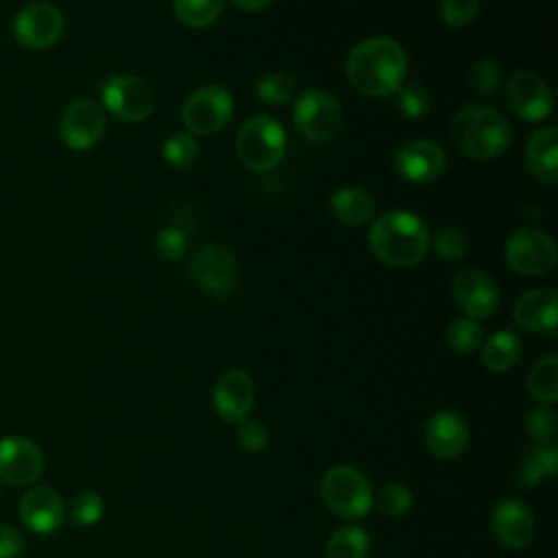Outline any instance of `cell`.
<instances>
[{"label":"cell","instance_id":"cell-27","mask_svg":"<svg viewBox=\"0 0 558 558\" xmlns=\"http://www.w3.org/2000/svg\"><path fill=\"white\" fill-rule=\"evenodd\" d=\"M527 390L541 405H551L558 399V357H541L527 375Z\"/></svg>","mask_w":558,"mask_h":558},{"label":"cell","instance_id":"cell-4","mask_svg":"<svg viewBox=\"0 0 558 558\" xmlns=\"http://www.w3.org/2000/svg\"><path fill=\"white\" fill-rule=\"evenodd\" d=\"M320 499L340 519H362L373 510V488L368 477L349 464L331 466L320 480Z\"/></svg>","mask_w":558,"mask_h":558},{"label":"cell","instance_id":"cell-6","mask_svg":"<svg viewBox=\"0 0 558 558\" xmlns=\"http://www.w3.org/2000/svg\"><path fill=\"white\" fill-rule=\"evenodd\" d=\"M296 131L312 142H329L342 129V107L323 89H305L292 109Z\"/></svg>","mask_w":558,"mask_h":558},{"label":"cell","instance_id":"cell-12","mask_svg":"<svg viewBox=\"0 0 558 558\" xmlns=\"http://www.w3.org/2000/svg\"><path fill=\"white\" fill-rule=\"evenodd\" d=\"M61 140L72 150H89L100 144L107 133V116L94 100L81 98L70 102L59 120Z\"/></svg>","mask_w":558,"mask_h":558},{"label":"cell","instance_id":"cell-38","mask_svg":"<svg viewBox=\"0 0 558 558\" xmlns=\"http://www.w3.org/2000/svg\"><path fill=\"white\" fill-rule=\"evenodd\" d=\"M480 11V0H440V15L447 26L464 28Z\"/></svg>","mask_w":558,"mask_h":558},{"label":"cell","instance_id":"cell-34","mask_svg":"<svg viewBox=\"0 0 558 558\" xmlns=\"http://www.w3.org/2000/svg\"><path fill=\"white\" fill-rule=\"evenodd\" d=\"M105 514V501L98 493L94 490H83L78 493L72 504H70V517L76 525L81 527H92L96 525Z\"/></svg>","mask_w":558,"mask_h":558},{"label":"cell","instance_id":"cell-16","mask_svg":"<svg viewBox=\"0 0 558 558\" xmlns=\"http://www.w3.org/2000/svg\"><path fill=\"white\" fill-rule=\"evenodd\" d=\"M211 403L225 423H242L248 418L255 403V384L251 375L242 368L225 371L214 386Z\"/></svg>","mask_w":558,"mask_h":558},{"label":"cell","instance_id":"cell-7","mask_svg":"<svg viewBox=\"0 0 558 558\" xmlns=\"http://www.w3.org/2000/svg\"><path fill=\"white\" fill-rule=\"evenodd\" d=\"M233 113V98L220 85H201L185 98L181 107V120L190 135L218 133Z\"/></svg>","mask_w":558,"mask_h":558},{"label":"cell","instance_id":"cell-17","mask_svg":"<svg viewBox=\"0 0 558 558\" xmlns=\"http://www.w3.org/2000/svg\"><path fill=\"white\" fill-rule=\"evenodd\" d=\"M490 527L495 538L508 549H525L536 536L534 514L521 499L506 497L495 504L490 512Z\"/></svg>","mask_w":558,"mask_h":558},{"label":"cell","instance_id":"cell-14","mask_svg":"<svg viewBox=\"0 0 558 558\" xmlns=\"http://www.w3.org/2000/svg\"><path fill=\"white\" fill-rule=\"evenodd\" d=\"M451 296L460 305V310L473 320H482L495 314L501 299L497 283L477 268L460 270L453 277Z\"/></svg>","mask_w":558,"mask_h":558},{"label":"cell","instance_id":"cell-40","mask_svg":"<svg viewBox=\"0 0 558 558\" xmlns=\"http://www.w3.org/2000/svg\"><path fill=\"white\" fill-rule=\"evenodd\" d=\"M185 246H187L185 233L177 227H166L155 235V251L161 259H168V262L179 259L185 253Z\"/></svg>","mask_w":558,"mask_h":558},{"label":"cell","instance_id":"cell-23","mask_svg":"<svg viewBox=\"0 0 558 558\" xmlns=\"http://www.w3.org/2000/svg\"><path fill=\"white\" fill-rule=\"evenodd\" d=\"M556 469H558V447L551 440L532 442L514 469V480L521 488H532L538 482L554 477Z\"/></svg>","mask_w":558,"mask_h":558},{"label":"cell","instance_id":"cell-18","mask_svg":"<svg viewBox=\"0 0 558 558\" xmlns=\"http://www.w3.org/2000/svg\"><path fill=\"white\" fill-rule=\"evenodd\" d=\"M425 445L440 460H456L469 445V423L451 408L434 412L425 425Z\"/></svg>","mask_w":558,"mask_h":558},{"label":"cell","instance_id":"cell-13","mask_svg":"<svg viewBox=\"0 0 558 558\" xmlns=\"http://www.w3.org/2000/svg\"><path fill=\"white\" fill-rule=\"evenodd\" d=\"M506 98L510 109L525 122L545 120L554 109V96L547 83L530 70H517L508 78Z\"/></svg>","mask_w":558,"mask_h":558},{"label":"cell","instance_id":"cell-35","mask_svg":"<svg viewBox=\"0 0 558 558\" xmlns=\"http://www.w3.org/2000/svg\"><path fill=\"white\" fill-rule=\"evenodd\" d=\"M434 248H436L438 257H442L447 262H458V259L466 257V253H469V238L462 229L445 227V229L436 231Z\"/></svg>","mask_w":558,"mask_h":558},{"label":"cell","instance_id":"cell-42","mask_svg":"<svg viewBox=\"0 0 558 558\" xmlns=\"http://www.w3.org/2000/svg\"><path fill=\"white\" fill-rule=\"evenodd\" d=\"M242 11H264L272 0H231Z\"/></svg>","mask_w":558,"mask_h":558},{"label":"cell","instance_id":"cell-5","mask_svg":"<svg viewBox=\"0 0 558 558\" xmlns=\"http://www.w3.org/2000/svg\"><path fill=\"white\" fill-rule=\"evenodd\" d=\"M235 153L244 168L253 172L272 170L286 155V131L270 116L248 118L235 137Z\"/></svg>","mask_w":558,"mask_h":558},{"label":"cell","instance_id":"cell-33","mask_svg":"<svg viewBox=\"0 0 558 558\" xmlns=\"http://www.w3.org/2000/svg\"><path fill=\"white\" fill-rule=\"evenodd\" d=\"M469 85L475 94L490 98L497 94L501 85V72L499 65L493 59H477L469 68Z\"/></svg>","mask_w":558,"mask_h":558},{"label":"cell","instance_id":"cell-30","mask_svg":"<svg viewBox=\"0 0 558 558\" xmlns=\"http://www.w3.org/2000/svg\"><path fill=\"white\" fill-rule=\"evenodd\" d=\"M255 94L262 102H266L270 107H279L296 94V81L288 72H281V70L268 72L257 81Z\"/></svg>","mask_w":558,"mask_h":558},{"label":"cell","instance_id":"cell-9","mask_svg":"<svg viewBox=\"0 0 558 558\" xmlns=\"http://www.w3.org/2000/svg\"><path fill=\"white\" fill-rule=\"evenodd\" d=\"M190 275L207 294L225 296L240 283V262L229 248L205 244L192 255Z\"/></svg>","mask_w":558,"mask_h":558},{"label":"cell","instance_id":"cell-41","mask_svg":"<svg viewBox=\"0 0 558 558\" xmlns=\"http://www.w3.org/2000/svg\"><path fill=\"white\" fill-rule=\"evenodd\" d=\"M24 551V536L11 527L0 523V558H20Z\"/></svg>","mask_w":558,"mask_h":558},{"label":"cell","instance_id":"cell-36","mask_svg":"<svg viewBox=\"0 0 558 558\" xmlns=\"http://www.w3.org/2000/svg\"><path fill=\"white\" fill-rule=\"evenodd\" d=\"M397 107L408 118H423L432 109V98L423 85H403L397 89Z\"/></svg>","mask_w":558,"mask_h":558},{"label":"cell","instance_id":"cell-22","mask_svg":"<svg viewBox=\"0 0 558 558\" xmlns=\"http://www.w3.org/2000/svg\"><path fill=\"white\" fill-rule=\"evenodd\" d=\"M525 163L530 172L547 185L558 179V131L556 126L538 129L530 135L525 146Z\"/></svg>","mask_w":558,"mask_h":558},{"label":"cell","instance_id":"cell-15","mask_svg":"<svg viewBox=\"0 0 558 558\" xmlns=\"http://www.w3.org/2000/svg\"><path fill=\"white\" fill-rule=\"evenodd\" d=\"M44 473V453L26 436H7L0 440V482L28 486Z\"/></svg>","mask_w":558,"mask_h":558},{"label":"cell","instance_id":"cell-29","mask_svg":"<svg viewBox=\"0 0 558 558\" xmlns=\"http://www.w3.org/2000/svg\"><path fill=\"white\" fill-rule=\"evenodd\" d=\"M482 342H484V329L477 320L469 316L456 318L447 329V344L458 355H469L477 351Z\"/></svg>","mask_w":558,"mask_h":558},{"label":"cell","instance_id":"cell-21","mask_svg":"<svg viewBox=\"0 0 558 558\" xmlns=\"http://www.w3.org/2000/svg\"><path fill=\"white\" fill-rule=\"evenodd\" d=\"M514 323L530 333H549L558 325V294L551 288L523 292L512 310Z\"/></svg>","mask_w":558,"mask_h":558},{"label":"cell","instance_id":"cell-8","mask_svg":"<svg viewBox=\"0 0 558 558\" xmlns=\"http://www.w3.org/2000/svg\"><path fill=\"white\" fill-rule=\"evenodd\" d=\"M102 105L122 122H142L155 111V92L133 74H116L102 85Z\"/></svg>","mask_w":558,"mask_h":558},{"label":"cell","instance_id":"cell-1","mask_svg":"<svg viewBox=\"0 0 558 558\" xmlns=\"http://www.w3.org/2000/svg\"><path fill=\"white\" fill-rule=\"evenodd\" d=\"M344 72L360 94L379 98L401 87L408 72V57L395 39L368 37L353 46Z\"/></svg>","mask_w":558,"mask_h":558},{"label":"cell","instance_id":"cell-11","mask_svg":"<svg viewBox=\"0 0 558 558\" xmlns=\"http://www.w3.org/2000/svg\"><path fill=\"white\" fill-rule=\"evenodd\" d=\"M63 13L50 2H31L22 7L13 20V37L31 50H46L63 35Z\"/></svg>","mask_w":558,"mask_h":558},{"label":"cell","instance_id":"cell-20","mask_svg":"<svg viewBox=\"0 0 558 558\" xmlns=\"http://www.w3.org/2000/svg\"><path fill=\"white\" fill-rule=\"evenodd\" d=\"M22 523L35 534H52L65 521V504L50 486H33L20 497L17 506Z\"/></svg>","mask_w":558,"mask_h":558},{"label":"cell","instance_id":"cell-25","mask_svg":"<svg viewBox=\"0 0 558 558\" xmlns=\"http://www.w3.org/2000/svg\"><path fill=\"white\" fill-rule=\"evenodd\" d=\"M482 362L493 373L510 371L521 357V338L514 331L499 329L482 342Z\"/></svg>","mask_w":558,"mask_h":558},{"label":"cell","instance_id":"cell-32","mask_svg":"<svg viewBox=\"0 0 558 558\" xmlns=\"http://www.w3.org/2000/svg\"><path fill=\"white\" fill-rule=\"evenodd\" d=\"M163 159L179 170H185L198 159V144L190 133H174L163 144Z\"/></svg>","mask_w":558,"mask_h":558},{"label":"cell","instance_id":"cell-24","mask_svg":"<svg viewBox=\"0 0 558 558\" xmlns=\"http://www.w3.org/2000/svg\"><path fill=\"white\" fill-rule=\"evenodd\" d=\"M329 209L340 222L357 227L373 218L375 203H373L371 194H366L360 187H342L331 194Z\"/></svg>","mask_w":558,"mask_h":558},{"label":"cell","instance_id":"cell-39","mask_svg":"<svg viewBox=\"0 0 558 558\" xmlns=\"http://www.w3.org/2000/svg\"><path fill=\"white\" fill-rule=\"evenodd\" d=\"M525 429L532 442H549L556 434V414L547 405H538L530 412L525 421Z\"/></svg>","mask_w":558,"mask_h":558},{"label":"cell","instance_id":"cell-3","mask_svg":"<svg viewBox=\"0 0 558 558\" xmlns=\"http://www.w3.org/2000/svg\"><path fill=\"white\" fill-rule=\"evenodd\" d=\"M451 140L473 159H495L510 144V124L499 111L473 102L451 118Z\"/></svg>","mask_w":558,"mask_h":558},{"label":"cell","instance_id":"cell-10","mask_svg":"<svg viewBox=\"0 0 558 558\" xmlns=\"http://www.w3.org/2000/svg\"><path fill=\"white\" fill-rule=\"evenodd\" d=\"M556 259V242L541 229H519L506 242V262L519 275L541 277L554 268Z\"/></svg>","mask_w":558,"mask_h":558},{"label":"cell","instance_id":"cell-19","mask_svg":"<svg viewBox=\"0 0 558 558\" xmlns=\"http://www.w3.org/2000/svg\"><path fill=\"white\" fill-rule=\"evenodd\" d=\"M397 172L410 183H432L447 168V155L429 140H410L395 155Z\"/></svg>","mask_w":558,"mask_h":558},{"label":"cell","instance_id":"cell-31","mask_svg":"<svg viewBox=\"0 0 558 558\" xmlns=\"http://www.w3.org/2000/svg\"><path fill=\"white\" fill-rule=\"evenodd\" d=\"M412 504H414V493H412V488H410L408 484H403V482H390V484H386V486L377 493V497H375V501H373V506H377V510H379L381 514L390 517V519H399V517L408 514V512L412 510Z\"/></svg>","mask_w":558,"mask_h":558},{"label":"cell","instance_id":"cell-26","mask_svg":"<svg viewBox=\"0 0 558 558\" xmlns=\"http://www.w3.org/2000/svg\"><path fill=\"white\" fill-rule=\"evenodd\" d=\"M371 536L360 525H342L327 538V558H368Z\"/></svg>","mask_w":558,"mask_h":558},{"label":"cell","instance_id":"cell-2","mask_svg":"<svg viewBox=\"0 0 558 558\" xmlns=\"http://www.w3.org/2000/svg\"><path fill=\"white\" fill-rule=\"evenodd\" d=\"M368 244L379 262L395 268H410L427 255L429 233L416 214L390 209L371 225Z\"/></svg>","mask_w":558,"mask_h":558},{"label":"cell","instance_id":"cell-28","mask_svg":"<svg viewBox=\"0 0 558 558\" xmlns=\"http://www.w3.org/2000/svg\"><path fill=\"white\" fill-rule=\"evenodd\" d=\"M225 0H172L174 15L192 28H205L214 24L222 13Z\"/></svg>","mask_w":558,"mask_h":558},{"label":"cell","instance_id":"cell-37","mask_svg":"<svg viewBox=\"0 0 558 558\" xmlns=\"http://www.w3.org/2000/svg\"><path fill=\"white\" fill-rule=\"evenodd\" d=\"M238 445L246 453H262L270 445V429L257 418H244L238 423Z\"/></svg>","mask_w":558,"mask_h":558}]
</instances>
